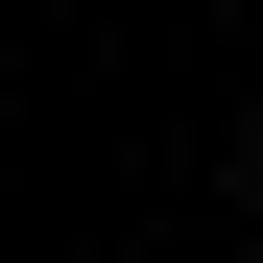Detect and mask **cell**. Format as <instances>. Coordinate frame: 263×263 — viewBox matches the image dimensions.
I'll use <instances>...</instances> for the list:
<instances>
[{"label":"cell","instance_id":"cell-1","mask_svg":"<svg viewBox=\"0 0 263 263\" xmlns=\"http://www.w3.org/2000/svg\"><path fill=\"white\" fill-rule=\"evenodd\" d=\"M239 167H263V96H239Z\"/></svg>","mask_w":263,"mask_h":263}]
</instances>
